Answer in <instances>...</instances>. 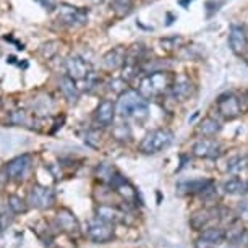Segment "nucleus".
Wrapping results in <instances>:
<instances>
[{"label":"nucleus","instance_id":"2","mask_svg":"<svg viewBox=\"0 0 248 248\" xmlns=\"http://www.w3.org/2000/svg\"><path fill=\"white\" fill-rule=\"evenodd\" d=\"M174 143V133L167 128H156L146 133L143 141L140 143V151L143 154H157L167 149Z\"/></svg>","mask_w":248,"mask_h":248},{"label":"nucleus","instance_id":"12","mask_svg":"<svg viewBox=\"0 0 248 248\" xmlns=\"http://www.w3.org/2000/svg\"><path fill=\"white\" fill-rule=\"evenodd\" d=\"M247 32L242 26H232L229 32V44L235 54H243L247 49Z\"/></svg>","mask_w":248,"mask_h":248},{"label":"nucleus","instance_id":"34","mask_svg":"<svg viewBox=\"0 0 248 248\" xmlns=\"http://www.w3.org/2000/svg\"><path fill=\"white\" fill-rule=\"evenodd\" d=\"M36 2L41 3V7L46 8L47 12H52L55 7H57V2L55 0H36Z\"/></svg>","mask_w":248,"mask_h":248},{"label":"nucleus","instance_id":"7","mask_svg":"<svg viewBox=\"0 0 248 248\" xmlns=\"http://www.w3.org/2000/svg\"><path fill=\"white\" fill-rule=\"evenodd\" d=\"M67 72L72 79H85L90 75L88 63L78 55H70L67 59Z\"/></svg>","mask_w":248,"mask_h":248},{"label":"nucleus","instance_id":"31","mask_svg":"<svg viewBox=\"0 0 248 248\" xmlns=\"http://www.w3.org/2000/svg\"><path fill=\"white\" fill-rule=\"evenodd\" d=\"M59 43H55V41H52V43H47V44H44L43 46V49H41V52H43V55L46 59H50V57H54V54L59 50Z\"/></svg>","mask_w":248,"mask_h":248},{"label":"nucleus","instance_id":"33","mask_svg":"<svg viewBox=\"0 0 248 248\" xmlns=\"http://www.w3.org/2000/svg\"><path fill=\"white\" fill-rule=\"evenodd\" d=\"M238 216L248 221V200L240 201V204H238Z\"/></svg>","mask_w":248,"mask_h":248},{"label":"nucleus","instance_id":"26","mask_svg":"<svg viewBox=\"0 0 248 248\" xmlns=\"http://www.w3.org/2000/svg\"><path fill=\"white\" fill-rule=\"evenodd\" d=\"M112 10L120 16L128 15L132 10V0H112Z\"/></svg>","mask_w":248,"mask_h":248},{"label":"nucleus","instance_id":"15","mask_svg":"<svg viewBox=\"0 0 248 248\" xmlns=\"http://www.w3.org/2000/svg\"><path fill=\"white\" fill-rule=\"evenodd\" d=\"M213 186V180L208 179H195L190 182H182L179 184V190L182 193H204L208 188Z\"/></svg>","mask_w":248,"mask_h":248},{"label":"nucleus","instance_id":"6","mask_svg":"<svg viewBox=\"0 0 248 248\" xmlns=\"http://www.w3.org/2000/svg\"><path fill=\"white\" fill-rule=\"evenodd\" d=\"M221 146L216 140H208V138H203V140H198L195 144H193V154L196 157H217L221 154Z\"/></svg>","mask_w":248,"mask_h":248},{"label":"nucleus","instance_id":"29","mask_svg":"<svg viewBox=\"0 0 248 248\" xmlns=\"http://www.w3.org/2000/svg\"><path fill=\"white\" fill-rule=\"evenodd\" d=\"M243 167H245V159L240 157V156L232 157L227 164V169L231 172H240Z\"/></svg>","mask_w":248,"mask_h":248},{"label":"nucleus","instance_id":"11","mask_svg":"<svg viewBox=\"0 0 248 248\" xmlns=\"http://www.w3.org/2000/svg\"><path fill=\"white\" fill-rule=\"evenodd\" d=\"M59 18L67 25H81V23L86 21V13L78 10L77 7L62 5L59 10Z\"/></svg>","mask_w":248,"mask_h":248},{"label":"nucleus","instance_id":"1","mask_svg":"<svg viewBox=\"0 0 248 248\" xmlns=\"http://www.w3.org/2000/svg\"><path fill=\"white\" fill-rule=\"evenodd\" d=\"M117 112L125 119L127 117L144 119L148 117V102L138 91L127 90L124 94H120V99L117 102Z\"/></svg>","mask_w":248,"mask_h":248},{"label":"nucleus","instance_id":"9","mask_svg":"<svg viewBox=\"0 0 248 248\" xmlns=\"http://www.w3.org/2000/svg\"><path fill=\"white\" fill-rule=\"evenodd\" d=\"M217 109L226 119L231 120L240 115V102H238L235 96L227 94V96H222L221 99L217 101Z\"/></svg>","mask_w":248,"mask_h":248},{"label":"nucleus","instance_id":"28","mask_svg":"<svg viewBox=\"0 0 248 248\" xmlns=\"http://www.w3.org/2000/svg\"><path fill=\"white\" fill-rule=\"evenodd\" d=\"M12 125H25L28 122V117H26V112L25 110H15L13 114L8 117Z\"/></svg>","mask_w":248,"mask_h":248},{"label":"nucleus","instance_id":"25","mask_svg":"<svg viewBox=\"0 0 248 248\" xmlns=\"http://www.w3.org/2000/svg\"><path fill=\"white\" fill-rule=\"evenodd\" d=\"M112 137H114L117 141H128L132 138V128L128 127L127 124H122V125H117L112 130Z\"/></svg>","mask_w":248,"mask_h":248},{"label":"nucleus","instance_id":"19","mask_svg":"<svg viewBox=\"0 0 248 248\" xmlns=\"http://www.w3.org/2000/svg\"><path fill=\"white\" fill-rule=\"evenodd\" d=\"M191 83L190 79L186 78H180L175 81V85L172 86V93H174V97L179 101H185L186 97H188L191 94Z\"/></svg>","mask_w":248,"mask_h":248},{"label":"nucleus","instance_id":"23","mask_svg":"<svg viewBox=\"0 0 248 248\" xmlns=\"http://www.w3.org/2000/svg\"><path fill=\"white\" fill-rule=\"evenodd\" d=\"M149 81H151V85H153L154 94H156V93L164 91L167 88V85H169L167 73H164V72H156V73L149 75Z\"/></svg>","mask_w":248,"mask_h":248},{"label":"nucleus","instance_id":"18","mask_svg":"<svg viewBox=\"0 0 248 248\" xmlns=\"http://www.w3.org/2000/svg\"><path fill=\"white\" fill-rule=\"evenodd\" d=\"M60 90H62V94L65 96V99L68 102H77L78 101V88L75 85V79H72L70 77H62L60 78Z\"/></svg>","mask_w":248,"mask_h":248},{"label":"nucleus","instance_id":"30","mask_svg":"<svg viewBox=\"0 0 248 248\" xmlns=\"http://www.w3.org/2000/svg\"><path fill=\"white\" fill-rule=\"evenodd\" d=\"M109 88L112 91H115V93H119V94H124L125 91H127V81L125 79H122V78H117V79H112V81L109 83Z\"/></svg>","mask_w":248,"mask_h":248},{"label":"nucleus","instance_id":"20","mask_svg":"<svg viewBox=\"0 0 248 248\" xmlns=\"http://www.w3.org/2000/svg\"><path fill=\"white\" fill-rule=\"evenodd\" d=\"M117 174L115 169L112 167V164L109 162H102L96 167V179L104 182V184H110L114 175Z\"/></svg>","mask_w":248,"mask_h":248},{"label":"nucleus","instance_id":"35","mask_svg":"<svg viewBox=\"0 0 248 248\" xmlns=\"http://www.w3.org/2000/svg\"><path fill=\"white\" fill-rule=\"evenodd\" d=\"M221 248H235V247H233L232 243H229V245H224V247H221Z\"/></svg>","mask_w":248,"mask_h":248},{"label":"nucleus","instance_id":"22","mask_svg":"<svg viewBox=\"0 0 248 248\" xmlns=\"http://www.w3.org/2000/svg\"><path fill=\"white\" fill-rule=\"evenodd\" d=\"M245 184L242 182V179H238V177H232V179H229L224 182L222 185V190L226 191L227 195H240L245 191Z\"/></svg>","mask_w":248,"mask_h":248},{"label":"nucleus","instance_id":"8","mask_svg":"<svg viewBox=\"0 0 248 248\" xmlns=\"http://www.w3.org/2000/svg\"><path fill=\"white\" fill-rule=\"evenodd\" d=\"M57 224H59V227L62 229L63 232H67V233H78L79 232V222H78V219L77 216L70 211V209L67 208H62V209H59V213H57Z\"/></svg>","mask_w":248,"mask_h":248},{"label":"nucleus","instance_id":"13","mask_svg":"<svg viewBox=\"0 0 248 248\" xmlns=\"http://www.w3.org/2000/svg\"><path fill=\"white\" fill-rule=\"evenodd\" d=\"M96 122L102 127H107L114 122V117H115V106L112 101H102L96 109Z\"/></svg>","mask_w":248,"mask_h":248},{"label":"nucleus","instance_id":"24","mask_svg":"<svg viewBox=\"0 0 248 248\" xmlns=\"http://www.w3.org/2000/svg\"><path fill=\"white\" fill-rule=\"evenodd\" d=\"M115 190H117V193H119L125 201H128V203H135V201H137V198H138L137 190H135L133 186L128 184V182H124V184L117 186Z\"/></svg>","mask_w":248,"mask_h":248},{"label":"nucleus","instance_id":"14","mask_svg":"<svg viewBox=\"0 0 248 248\" xmlns=\"http://www.w3.org/2000/svg\"><path fill=\"white\" fill-rule=\"evenodd\" d=\"M216 217L214 216V209H200L191 214L190 217V226L193 231H203V229H208L209 222Z\"/></svg>","mask_w":248,"mask_h":248},{"label":"nucleus","instance_id":"21","mask_svg":"<svg viewBox=\"0 0 248 248\" xmlns=\"http://www.w3.org/2000/svg\"><path fill=\"white\" fill-rule=\"evenodd\" d=\"M198 130L201 135H204V137H214L216 133L221 132V124H219L217 120L211 119V117H208V119H204L200 124Z\"/></svg>","mask_w":248,"mask_h":248},{"label":"nucleus","instance_id":"36","mask_svg":"<svg viewBox=\"0 0 248 248\" xmlns=\"http://www.w3.org/2000/svg\"><path fill=\"white\" fill-rule=\"evenodd\" d=\"M247 190H248V186H247Z\"/></svg>","mask_w":248,"mask_h":248},{"label":"nucleus","instance_id":"5","mask_svg":"<svg viewBox=\"0 0 248 248\" xmlns=\"http://www.w3.org/2000/svg\"><path fill=\"white\" fill-rule=\"evenodd\" d=\"M31 161L32 159H31L30 154H21V156L12 159V161L5 166V172H7L8 179L21 180L23 177L26 175V172L30 170Z\"/></svg>","mask_w":248,"mask_h":248},{"label":"nucleus","instance_id":"32","mask_svg":"<svg viewBox=\"0 0 248 248\" xmlns=\"http://www.w3.org/2000/svg\"><path fill=\"white\" fill-rule=\"evenodd\" d=\"M85 140H86V143L90 144V146L97 148V146H99V143H101V133L96 132V130H91V132L86 133Z\"/></svg>","mask_w":248,"mask_h":248},{"label":"nucleus","instance_id":"10","mask_svg":"<svg viewBox=\"0 0 248 248\" xmlns=\"http://www.w3.org/2000/svg\"><path fill=\"white\" fill-rule=\"evenodd\" d=\"M96 217L107 224H117L124 221L125 214L119 208H114L110 204H99L96 208Z\"/></svg>","mask_w":248,"mask_h":248},{"label":"nucleus","instance_id":"3","mask_svg":"<svg viewBox=\"0 0 248 248\" xmlns=\"http://www.w3.org/2000/svg\"><path fill=\"white\" fill-rule=\"evenodd\" d=\"M86 232L88 237L96 243H107L114 238V227H112V224H107L97 217L88 224Z\"/></svg>","mask_w":248,"mask_h":248},{"label":"nucleus","instance_id":"27","mask_svg":"<svg viewBox=\"0 0 248 248\" xmlns=\"http://www.w3.org/2000/svg\"><path fill=\"white\" fill-rule=\"evenodd\" d=\"M8 208H10L15 214H20V213L26 211V203L20 198V196L12 195V196H8Z\"/></svg>","mask_w":248,"mask_h":248},{"label":"nucleus","instance_id":"16","mask_svg":"<svg viewBox=\"0 0 248 248\" xmlns=\"http://www.w3.org/2000/svg\"><path fill=\"white\" fill-rule=\"evenodd\" d=\"M200 240L208 243L209 247L219 245V243H222L224 240H226V231L221 229V227H208V229H204V231L201 232Z\"/></svg>","mask_w":248,"mask_h":248},{"label":"nucleus","instance_id":"17","mask_svg":"<svg viewBox=\"0 0 248 248\" xmlns=\"http://www.w3.org/2000/svg\"><path fill=\"white\" fill-rule=\"evenodd\" d=\"M125 63V50L124 49H112L109 50L104 59H102V65L107 70H117Z\"/></svg>","mask_w":248,"mask_h":248},{"label":"nucleus","instance_id":"4","mask_svg":"<svg viewBox=\"0 0 248 248\" xmlns=\"http://www.w3.org/2000/svg\"><path fill=\"white\" fill-rule=\"evenodd\" d=\"M30 203L37 209H47L55 203V193L49 186L34 185L30 191Z\"/></svg>","mask_w":248,"mask_h":248}]
</instances>
